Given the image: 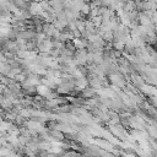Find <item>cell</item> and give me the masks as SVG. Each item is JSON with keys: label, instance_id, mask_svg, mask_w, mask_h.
<instances>
[{"label": "cell", "instance_id": "1", "mask_svg": "<svg viewBox=\"0 0 157 157\" xmlns=\"http://www.w3.org/2000/svg\"><path fill=\"white\" fill-rule=\"evenodd\" d=\"M131 85H132L135 88H141V87L145 85V80H144L140 75L132 74V75H131Z\"/></svg>", "mask_w": 157, "mask_h": 157}, {"label": "cell", "instance_id": "2", "mask_svg": "<svg viewBox=\"0 0 157 157\" xmlns=\"http://www.w3.org/2000/svg\"><path fill=\"white\" fill-rule=\"evenodd\" d=\"M96 94V90L93 87H91L90 85H87L86 87L82 88V97L83 98H92Z\"/></svg>", "mask_w": 157, "mask_h": 157}, {"label": "cell", "instance_id": "3", "mask_svg": "<svg viewBox=\"0 0 157 157\" xmlns=\"http://www.w3.org/2000/svg\"><path fill=\"white\" fill-rule=\"evenodd\" d=\"M142 1H150V0H142Z\"/></svg>", "mask_w": 157, "mask_h": 157}]
</instances>
